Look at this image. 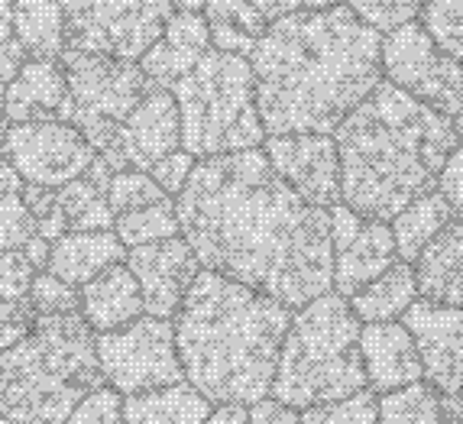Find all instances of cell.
<instances>
[{
	"mask_svg": "<svg viewBox=\"0 0 463 424\" xmlns=\"http://www.w3.org/2000/svg\"><path fill=\"white\" fill-rule=\"evenodd\" d=\"M201 269L301 308L331 292V221L276 175L263 149L198 159L175 194Z\"/></svg>",
	"mask_w": 463,
	"mask_h": 424,
	"instance_id": "1",
	"label": "cell"
},
{
	"mask_svg": "<svg viewBox=\"0 0 463 424\" xmlns=\"http://www.w3.org/2000/svg\"><path fill=\"white\" fill-rule=\"evenodd\" d=\"M383 36L340 0L269 20L250 69L266 137L334 133V127L383 81Z\"/></svg>",
	"mask_w": 463,
	"mask_h": 424,
	"instance_id": "2",
	"label": "cell"
},
{
	"mask_svg": "<svg viewBox=\"0 0 463 424\" xmlns=\"http://www.w3.org/2000/svg\"><path fill=\"white\" fill-rule=\"evenodd\" d=\"M340 204L370 221H392L409 201L438 182L457 146L450 117L415 100L392 81H379L337 127Z\"/></svg>",
	"mask_w": 463,
	"mask_h": 424,
	"instance_id": "3",
	"label": "cell"
},
{
	"mask_svg": "<svg viewBox=\"0 0 463 424\" xmlns=\"http://www.w3.org/2000/svg\"><path fill=\"white\" fill-rule=\"evenodd\" d=\"M288 325L282 301L198 269L172 325L182 372L211 405H253L269 395Z\"/></svg>",
	"mask_w": 463,
	"mask_h": 424,
	"instance_id": "4",
	"label": "cell"
},
{
	"mask_svg": "<svg viewBox=\"0 0 463 424\" xmlns=\"http://www.w3.org/2000/svg\"><path fill=\"white\" fill-rule=\"evenodd\" d=\"M100 386L98 337L78 311L36 315L30 334L0 353V415L16 424H65Z\"/></svg>",
	"mask_w": 463,
	"mask_h": 424,
	"instance_id": "5",
	"label": "cell"
},
{
	"mask_svg": "<svg viewBox=\"0 0 463 424\" xmlns=\"http://www.w3.org/2000/svg\"><path fill=\"white\" fill-rule=\"evenodd\" d=\"M360 327L350 301L337 292L317 295L295 308L282 340L269 395L286 409L305 411L366 389Z\"/></svg>",
	"mask_w": 463,
	"mask_h": 424,
	"instance_id": "6",
	"label": "cell"
},
{
	"mask_svg": "<svg viewBox=\"0 0 463 424\" xmlns=\"http://www.w3.org/2000/svg\"><path fill=\"white\" fill-rule=\"evenodd\" d=\"M182 124V149L194 159L260 149L266 139L256 110L250 59L208 49L172 88Z\"/></svg>",
	"mask_w": 463,
	"mask_h": 424,
	"instance_id": "7",
	"label": "cell"
},
{
	"mask_svg": "<svg viewBox=\"0 0 463 424\" xmlns=\"http://www.w3.org/2000/svg\"><path fill=\"white\" fill-rule=\"evenodd\" d=\"M65 71V108L59 114L62 124H71L94 155L108 153L139 98L149 91L146 75L130 59L91 52H62Z\"/></svg>",
	"mask_w": 463,
	"mask_h": 424,
	"instance_id": "8",
	"label": "cell"
},
{
	"mask_svg": "<svg viewBox=\"0 0 463 424\" xmlns=\"http://www.w3.org/2000/svg\"><path fill=\"white\" fill-rule=\"evenodd\" d=\"M65 16V52L130 59L163 36L172 0H59Z\"/></svg>",
	"mask_w": 463,
	"mask_h": 424,
	"instance_id": "9",
	"label": "cell"
},
{
	"mask_svg": "<svg viewBox=\"0 0 463 424\" xmlns=\"http://www.w3.org/2000/svg\"><path fill=\"white\" fill-rule=\"evenodd\" d=\"M100 376L117 395L153 392L185 379L175 350V327L165 317L139 315L137 321L98 334Z\"/></svg>",
	"mask_w": 463,
	"mask_h": 424,
	"instance_id": "10",
	"label": "cell"
},
{
	"mask_svg": "<svg viewBox=\"0 0 463 424\" xmlns=\"http://www.w3.org/2000/svg\"><path fill=\"white\" fill-rule=\"evenodd\" d=\"M379 65H383L386 81H392L395 88H402L438 114L454 117L460 110L463 65L448 52H440L418 20L383 36Z\"/></svg>",
	"mask_w": 463,
	"mask_h": 424,
	"instance_id": "11",
	"label": "cell"
},
{
	"mask_svg": "<svg viewBox=\"0 0 463 424\" xmlns=\"http://www.w3.org/2000/svg\"><path fill=\"white\" fill-rule=\"evenodd\" d=\"M0 155L14 165L24 182L46 188H59L71 178H81L94 163V149L85 143V137L62 120L10 124Z\"/></svg>",
	"mask_w": 463,
	"mask_h": 424,
	"instance_id": "12",
	"label": "cell"
},
{
	"mask_svg": "<svg viewBox=\"0 0 463 424\" xmlns=\"http://www.w3.org/2000/svg\"><path fill=\"white\" fill-rule=\"evenodd\" d=\"M327 221H331V288L337 295L350 298L364 286H370L373 278L399 259L395 253V240L386 221H370L350 211L347 204H334L327 208Z\"/></svg>",
	"mask_w": 463,
	"mask_h": 424,
	"instance_id": "13",
	"label": "cell"
},
{
	"mask_svg": "<svg viewBox=\"0 0 463 424\" xmlns=\"http://www.w3.org/2000/svg\"><path fill=\"white\" fill-rule=\"evenodd\" d=\"M175 149H182V124H178L175 98L165 88L149 85V91L139 98L130 117L120 124L110 149L100 153L98 159L110 172H149L159 159H165Z\"/></svg>",
	"mask_w": 463,
	"mask_h": 424,
	"instance_id": "14",
	"label": "cell"
},
{
	"mask_svg": "<svg viewBox=\"0 0 463 424\" xmlns=\"http://www.w3.org/2000/svg\"><path fill=\"white\" fill-rule=\"evenodd\" d=\"M260 146L276 169V175L295 194L315 204L334 208L340 201V159L337 143L331 133H286V137H266Z\"/></svg>",
	"mask_w": 463,
	"mask_h": 424,
	"instance_id": "15",
	"label": "cell"
},
{
	"mask_svg": "<svg viewBox=\"0 0 463 424\" xmlns=\"http://www.w3.org/2000/svg\"><path fill=\"white\" fill-rule=\"evenodd\" d=\"M421 360V379L440 395L463 389V308L415 298L399 317Z\"/></svg>",
	"mask_w": 463,
	"mask_h": 424,
	"instance_id": "16",
	"label": "cell"
},
{
	"mask_svg": "<svg viewBox=\"0 0 463 424\" xmlns=\"http://www.w3.org/2000/svg\"><path fill=\"white\" fill-rule=\"evenodd\" d=\"M124 262L137 276L143 311L153 317H165V321H172L175 311L182 308V298L201 269L198 256L192 253L182 233L143 243V247H130Z\"/></svg>",
	"mask_w": 463,
	"mask_h": 424,
	"instance_id": "17",
	"label": "cell"
},
{
	"mask_svg": "<svg viewBox=\"0 0 463 424\" xmlns=\"http://www.w3.org/2000/svg\"><path fill=\"white\" fill-rule=\"evenodd\" d=\"M360 360H364L366 389L376 395L395 392L421 379L415 340L402 321H373L360 327Z\"/></svg>",
	"mask_w": 463,
	"mask_h": 424,
	"instance_id": "18",
	"label": "cell"
},
{
	"mask_svg": "<svg viewBox=\"0 0 463 424\" xmlns=\"http://www.w3.org/2000/svg\"><path fill=\"white\" fill-rule=\"evenodd\" d=\"M208 49H211V36L201 10H175L165 20L163 36L139 55L137 65L153 88L172 91L178 78L188 75V69H194V62Z\"/></svg>",
	"mask_w": 463,
	"mask_h": 424,
	"instance_id": "19",
	"label": "cell"
},
{
	"mask_svg": "<svg viewBox=\"0 0 463 424\" xmlns=\"http://www.w3.org/2000/svg\"><path fill=\"white\" fill-rule=\"evenodd\" d=\"M65 71L59 59H26L4 94V120L7 124H36L59 120L65 108Z\"/></svg>",
	"mask_w": 463,
	"mask_h": 424,
	"instance_id": "20",
	"label": "cell"
},
{
	"mask_svg": "<svg viewBox=\"0 0 463 424\" xmlns=\"http://www.w3.org/2000/svg\"><path fill=\"white\" fill-rule=\"evenodd\" d=\"M78 315L94 334L114 331L143 315V295H139L137 276L127 269V262L108 266L94 278L78 288Z\"/></svg>",
	"mask_w": 463,
	"mask_h": 424,
	"instance_id": "21",
	"label": "cell"
},
{
	"mask_svg": "<svg viewBox=\"0 0 463 424\" xmlns=\"http://www.w3.org/2000/svg\"><path fill=\"white\" fill-rule=\"evenodd\" d=\"M418 295L463 308V221H450L411 262Z\"/></svg>",
	"mask_w": 463,
	"mask_h": 424,
	"instance_id": "22",
	"label": "cell"
},
{
	"mask_svg": "<svg viewBox=\"0 0 463 424\" xmlns=\"http://www.w3.org/2000/svg\"><path fill=\"white\" fill-rule=\"evenodd\" d=\"M127 259V247L117 240L114 231H81L62 233L59 240H49L46 272L59 276L69 286L81 288L88 278L104 272L108 266Z\"/></svg>",
	"mask_w": 463,
	"mask_h": 424,
	"instance_id": "23",
	"label": "cell"
},
{
	"mask_svg": "<svg viewBox=\"0 0 463 424\" xmlns=\"http://www.w3.org/2000/svg\"><path fill=\"white\" fill-rule=\"evenodd\" d=\"M120 415L124 424H201L211 415V401L182 379L175 386L124 395Z\"/></svg>",
	"mask_w": 463,
	"mask_h": 424,
	"instance_id": "24",
	"label": "cell"
},
{
	"mask_svg": "<svg viewBox=\"0 0 463 424\" xmlns=\"http://www.w3.org/2000/svg\"><path fill=\"white\" fill-rule=\"evenodd\" d=\"M201 16L208 24L211 49L250 59L260 36L266 33L269 20L250 4V0H208L201 7Z\"/></svg>",
	"mask_w": 463,
	"mask_h": 424,
	"instance_id": "25",
	"label": "cell"
},
{
	"mask_svg": "<svg viewBox=\"0 0 463 424\" xmlns=\"http://www.w3.org/2000/svg\"><path fill=\"white\" fill-rule=\"evenodd\" d=\"M415 298H418V286H415L411 262L395 259L383 276L373 278L370 286H364L356 295H350L347 301L364 325H373V321H399L402 311L409 308Z\"/></svg>",
	"mask_w": 463,
	"mask_h": 424,
	"instance_id": "26",
	"label": "cell"
},
{
	"mask_svg": "<svg viewBox=\"0 0 463 424\" xmlns=\"http://www.w3.org/2000/svg\"><path fill=\"white\" fill-rule=\"evenodd\" d=\"M450 221H454L450 204L444 201V194H440L438 188H431V192L418 194L415 201H409V204L389 221L399 259L415 262V256L421 253V250L438 237V231H444Z\"/></svg>",
	"mask_w": 463,
	"mask_h": 424,
	"instance_id": "27",
	"label": "cell"
},
{
	"mask_svg": "<svg viewBox=\"0 0 463 424\" xmlns=\"http://www.w3.org/2000/svg\"><path fill=\"white\" fill-rule=\"evenodd\" d=\"M14 39L30 59H62L65 16L59 0H14Z\"/></svg>",
	"mask_w": 463,
	"mask_h": 424,
	"instance_id": "28",
	"label": "cell"
},
{
	"mask_svg": "<svg viewBox=\"0 0 463 424\" xmlns=\"http://www.w3.org/2000/svg\"><path fill=\"white\" fill-rule=\"evenodd\" d=\"M379 424H444L440 418V392L418 379L376 399Z\"/></svg>",
	"mask_w": 463,
	"mask_h": 424,
	"instance_id": "29",
	"label": "cell"
},
{
	"mask_svg": "<svg viewBox=\"0 0 463 424\" xmlns=\"http://www.w3.org/2000/svg\"><path fill=\"white\" fill-rule=\"evenodd\" d=\"M114 233L127 250L143 247V243H156V240H165V237H175L178 233L175 201L163 198V201H156V204H149V208L114 217Z\"/></svg>",
	"mask_w": 463,
	"mask_h": 424,
	"instance_id": "30",
	"label": "cell"
},
{
	"mask_svg": "<svg viewBox=\"0 0 463 424\" xmlns=\"http://www.w3.org/2000/svg\"><path fill=\"white\" fill-rule=\"evenodd\" d=\"M418 24L440 52L463 62V0H421Z\"/></svg>",
	"mask_w": 463,
	"mask_h": 424,
	"instance_id": "31",
	"label": "cell"
},
{
	"mask_svg": "<svg viewBox=\"0 0 463 424\" xmlns=\"http://www.w3.org/2000/svg\"><path fill=\"white\" fill-rule=\"evenodd\" d=\"M169 198L163 188L156 185L149 172H137V169H124V172H110L108 178V204L110 214H130V211L149 208L156 201Z\"/></svg>",
	"mask_w": 463,
	"mask_h": 424,
	"instance_id": "32",
	"label": "cell"
},
{
	"mask_svg": "<svg viewBox=\"0 0 463 424\" xmlns=\"http://www.w3.org/2000/svg\"><path fill=\"white\" fill-rule=\"evenodd\" d=\"M298 421L301 424H379L376 392L360 389V392L347 395V399L311 405V409L301 411Z\"/></svg>",
	"mask_w": 463,
	"mask_h": 424,
	"instance_id": "33",
	"label": "cell"
},
{
	"mask_svg": "<svg viewBox=\"0 0 463 424\" xmlns=\"http://www.w3.org/2000/svg\"><path fill=\"white\" fill-rule=\"evenodd\" d=\"M344 4L360 24L376 30L379 36L418 20V7H421V0H344Z\"/></svg>",
	"mask_w": 463,
	"mask_h": 424,
	"instance_id": "34",
	"label": "cell"
},
{
	"mask_svg": "<svg viewBox=\"0 0 463 424\" xmlns=\"http://www.w3.org/2000/svg\"><path fill=\"white\" fill-rule=\"evenodd\" d=\"M78 288L62 282L52 272H36L30 282V292H26V305H30L33 317L36 315H69L78 311Z\"/></svg>",
	"mask_w": 463,
	"mask_h": 424,
	"instance_id": "35",
	"label": "cell"
},
{
	"mask_svg": "<svg viewBox=\"0 0 463 424\" xmlns=\"http://www.w3.org/2000/svg\"><path fill=\"white\" fill-rule=\"evenodd\" d=\"M36 237V221L20 192L0 194V250H24Z\"/></svg>",
	"mask_w": 463,
	"mask_h": 424,
	"instance_id": "36",
	"label": "cell"
},
{
	"mask_svg": "<svg viewBox=\"0 0 463 424\" xmlns=\"http://www.w3.org/2000/svg\"><path fill=\"white\" fill-rule=\"evenodd\" d=\"M33 276H36V269L30 266L24 250H0V298L26 301Z\"/></svg>",
	"mask_w": 463,
	"mask_h": 424,
	"instance_id": "37",
	"label": "cell"
},
{
	"mask_svg": "<svg viewBox=\"0 0 463 424\" xmlns=\"http://www.w3.org/2000/svg\"><path fill=\"white\" fill-rule=\"evenodd\" d=\"M65 424H124L120 415V395L114 389L100 386L98 392L85 395L78 401V409L65 418Z\"/></svg>",
	"mask_w": 463,
	"mask_h": 424,
	"instance_id": "38",
	"label": "cell"
},
{
	"mask_svg": "<svg viewBox=\"0 0 463 424\" xmlns=\"http://www.w3.org/2000/svg\"><path fill=\"white\" fill-rule=\"evenodd\" d=\"M194 155H188L185 149H175V153H169L165 159H159V163L149 169V175H153V182L159 188H163L165 194H178L182 188H185V182H188V175H192V169H194Z\"/></svg>",
	"mask_w": 463,
	"mask_h": 424,
	"instance_id": "39",
	"label": "cell"
},
{
	"mask_svg": "<svg viewBox=\"0 0 463 424\" xmlns=\"http://www.w3.org/2000/svg\"><path fill=\"white\" fill-rule=\"evenodd\" d=\"M444 201L450 204V214L463 221V143H457L454 153L448 155V163L440 165L438 182H434Z\"/></svg>",
	"mask_w": 463,
	"mask_h": 424,
	"instance_id": "40",
	"label": "cell"
},
{
	"mask_svg": "<svg viewBox=\"0 0 463 424\" xmlns=\"http://www.w3.org/2000/svg\"><path fill=\"white\" fill-rule=\"evenodd\" d=\"M33 327V311L26 301L0 298V353L10 350L20 337H26Z\"/></svg>",
	"mask_w": 463,
	"mask_h": 424,
	"instance_id": "41",
	"label": "cell"
},
{
	"mask_svg": "<svg viewBox=\"0 0 463 424\" xmlns=\"http://www.w3.org/2000/svg\"><path fill=\"white\" fill-rule=\"evenodd\" d=\"M250 424H301V421H298V411L286 409L282 401L266 395V399L250 405Z\"/></svg>",
	"mask_w": 463,
	"mask_h": 424,
	"instance_id": "42",
	"label": "cell"
},
{
	"mask_svg": "<svg viewBox=\"0 0 463 424\" xmlns=\"http://www.w3.org/2000/svg\"><path fill=\"white\" fill-rule=\"evenodd\" d=\"M266 20H276V16L295 14V10H321V7H334L340 0H250Z\"/></svg>",
	"mask_w": 463,
	"mask_h": 424,
	"instance_id": "43",
	"label": "cell"
},
{
	"mask_svg": "<svg viewBox=\"0 0 463 424\" xmlns=\"http://www.w3.org/2000/svg\"><path fill=\"white\" fill-rule=\"evenodd\" d=\"M26 62V52L20 49L16 39H7L0 42V108H4V94H7V85L14 81V75L20 71V65Z\"/></svg>",
	"mask_w": 463,
	"mask_h": 424,
	"instance_id": "44",
	"label": "cell"
},
{
	"mask_svg": "<svg viewBox=\"0 0 463 424\" xmlns=\"http://www.w3.org/2000/svg\"><path fill=\"white\" fill-rule=\"evenodd\" d=\"M201 424H250V405H233V401H224L211 409V415Z\"/></svg>",
	"mask_w": 463,
	"mask_h": 424,
	"instance_id": "45",
	"label": "cell"
},
{
	"mask_svg": "<svg viewBox=\"0 0 463 424\" xmlns=\"http://www.w3.org/2000/svg\"><path fill=\"white\" fill-rule=\"evenodd\" d=\"M440 418L444 424H463V389L454 395H440Z\"/></svg>",
	"mask_w": 463,
	"mask_h": 424,
	"instance_id": "46",
	"label": "cell"
},
{
	"mask_svg": "<svg viewBox=\"0 0 463 424\" xmlns=\"http://www.w3.org/2000/svg\"><path fill=\"white\" fill-rule=\"evenodd\" d=\"M24 256L30 259V266H33L36 272H39V269H46V262H49V240H43V237L36 233V237H33L30 243L24 247Z\"/></svg>",
	"mask_w": 463,
	"mask_h": 424,
	"instance_id": "47",
	"label": "cell"
},
{
	"mask_svg": "<svg viewBox=\"0 0 463 424\" xmlns=\"http://www.w3.org/2000/svg\"><path fill=\"white\" fill-rule=\"evenodd\" d=\"M24 188V178L16 175V169L14 165L0 155V194H7V192H20Z\"/></svg>",
	"mask_w": 463,
	"mask_h": 424,
	"instance_id": "48",
	"label": "cell"
},
{
	"mask_svg": "<svg viewBox=\"0 0 463 424\" xmlns=\"http://www.w3.org/2000/svg\"><path fill=\"white\" fill-rule=\"evenodd\" d=\"M14 39V0H0V42Z\"/></svg>",
	"mask_w": 463,
	"mask_h": 424,
	"instance_id": "49",
	"label": "cell"
},
{
	"mask_svg": "<svg viewBox=\"0 0 463 424\" xmlns=\"http://www.w3.org/2000/svg\"><path fill=\"white\" fill-rule=\"evenodd\" d=\"M208 4V0H172V7L175 10H201Z\"/></svg>",
	"mask_w": 463,
	"mask_h": 424,
	"instance_id": "50",
	"label": "cell"
},
{
	"mask_svg": "<svg viewBox=\"0 0 463 424\" xmlns=\"http://www.w3.org/2000/svg\"><path fill=\"white\" fill-rule=\"evenodd\" d=\"M450 124H454V133H457V143H463V104L454 117H450Z\"/></svg>",
	"mask_w": 463,
	"mask_h": 424,
	"instance_id": "51",
	"label": "cell"
},
{
	"mask_svg": "<svg viewBox=\"0 0 463 424\" xmlns=\"http://www.w3.org/2000/svg\"><path fill=\"white\" fill-rule=\"evenodd\" d=\"M7 120H4V114H0V153H4V139H7Z\"/></svg>",
	"mask_w": 463,
	"mask_h": 424,
	"instance_id": "52",
	"label": "cell"
},
{
	"mask_svg": "<svg viewBox=\"0 0 463 424\" xmlns=\"http://www.w3.org/2000/svg\"><path fill=\"white\" fill-rule=\"evenodd\" d=\"M0 424H16V421H10L7 415H0Z\"/></svg>",
	"mask_w": 463,
	"mask_h": 424,
	"instance_id": "53",
	"label": "cell"
},
{
	"mask_svg": "<svg viewBox=\"0 0 463 424\" xmlns=\"http://www.w3.org/2000/svg\"><path fill=\"white\" fill-rule=\"evenodd\" d=\"M460 65H463V62H460Z\"/></svg>",
	"mask_w": 463,
	"mask_h": 424,
	"instance_id": "54",
	"label": "cell"
}]
</instances>
